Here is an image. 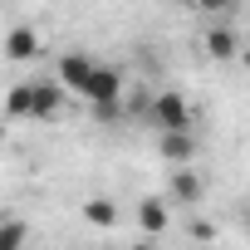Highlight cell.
I'll use <instances>...</instances> for the list:
<instances>
[{"instance_id": "cell-8", "label": "cell", "mask_w": 250, "mask_h": 250, "mask_svg": "<svg viewBox=\"0 0 250 250\" xmlns=\"http://www.w3.org/2000/svg\"><path fill=\"white\" fill-rule=\"evenodd\" d=\"M59 108H64V88H59V83H35V118L49 123Z\"/></svg>"}, {"instance_id": "cell-9", "label": "cell", "mask_w": 250, "mask_h": 250, "mask_svg": "<svg viewBox=\"0 0 250 250\" xmlns=\"http://www.w3.org/2000/svg\"><path fill=\"white\" fill-rule=\"evenodd\" d=\"M5 113L10 118H35V83H15L5 93Z\"/></svg>"}, {"instance_id": "cell-10", "label": "cell", "mask_w": 250, "mask_h": 250, "mask_svg": "<svg viewBox=\"0 0 250 250\" xmlns=\"http://www.w3.org/2000/svg\"><path fill=\"white\" fill-rule=\"evenodd\" d=\"M172 196H177V201H201V177H196L191 167H177V172H172Z\"/></svg>"}, {"instance_id": "cell-6", "label": "cell", "mask_w": 250, "mask_h": 250, "mask_svg": "<svg viewBox=\"0 0 250 250\" xmlns=\"http://www.w3.org/2000/svg\"><path fill=\"white\" fill-rule=\"evenodd\" d=\"M206 54H211V59H235V54H240V35L226 30V25L206 30Z\"/></svg>"}, {"instance_id": "cell-5", "label": "cell", "mask_w": 250, "mask_h": 250, "mask_svg": "<svg viewBox=\"0 0 250 250\" xmlns=\"http://www.w3.org/2000/svg\"><path fill=\"white\" fill-rule=\"evenodd\" d=\"M5 54H10V59H35V54H40V35H35L30 25H15V30L5 35Z\"/></svg>"}, {"instance_id": "cell-12", "label": "cell", "mask_w": 250, "mask_h": 250, "mask_svg": "<svg viewBox=\"0 0 250 250\" xmlns=\"http://www.w3.org/2000/svg\"><path fill=\"white\" fill-rule=\"evenodd\" d=\"M25 240H30L25 221H0V250H25Z\"/></svg>"}, {"instance_id": "cell-11", "label": "cell", "mask_w": 250, "mask_h": 250, "mask_svg": "<svg viewBox=\"0 0 250 250\" xmlns=\"http://www.w3.org/2000/svg\"><path fill=\"white\" fill-rule=\"evenodd\" d=\"M83 221H93V226H113V221H118V206H113L108 196H88V201H83Z\"/></svg>"}, {"instance_id": "cell-3", "label": "cell", "mask_w": 250, "mask_h": 250, "mask_svg": "<svg viewBox=\"0 0 250 250\" xmlns=\"http://www.w3.org/2000/svg\"><path fill=\"white\" fill-rule=\"evenodd\" d=\"M93 59L88 54H59V88H74V93H83L88 88V79H93Z\"/></svg>"}, {"instance_id": "cell-7", "label": "cell", "mask_w": 250, "mask_h": 250, "mask_svg": "<svg viewBox=\"0 0 250 250\" xmlns=\"http://www.w3.org/2000/svg\"><path fill=\"white\" fill-rule=\"evenodd\" d=\"M138 226H143V235H162L167 230V206L157 196H143L138 201Z\"/></svg>"}, {"instance_id": "cell-4", "label": "cell", "mask_w": 250, "mask_h": 250, "mask_svg": "<svg viewBox=\"0 0 250 250\" xmlns=\"http://www.w3.org/2000/svg\"><path fill=\"white\" fill-rule=\"evenodd\" d=\"M162 157H167L172 167H187V162L196 157V138H191V133H162Z\"/></svg>"}, {"instance_id": "cell-2", "label": "cell", "mask_w": 250, "mask_h": 250, "mask_svg": "<svg viewBox=\"0 0 250 250\" xmlns=\"http://www.w3.org/2000/svg\"><path fill=\"white\" fill-rule=\"evenodd\" d=\"M147 118L157 123L162 133H187V128H191V103H187L177 88H162V93L147 103Z\"/></svg>"}, {"instance_id": "cell-1", "label": "cell", "mask_w": 250, "mask_h": 250, "mask_svg": "<svg viewBox=\"0 0 250 250\" xmlns=\"http://www.w3.org/2000/svg\"><path fill=\"white\" fill-rule=\"evenodd\" d=\"M83 98L98 108V118H103V123H113V118H118V98H123V74H118V69H108V64H98V69H93V79H88V88H83Z\"/></svg>"}]
</instances>
